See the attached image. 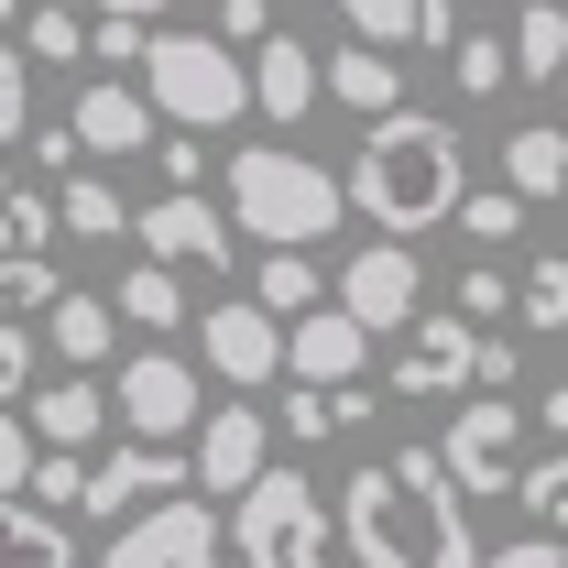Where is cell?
Masks as SVG:
<instances>
[{"instance_id":"obj_4","label":"cell","mask_w":568,"mask_h":568,"mask_svg":"<svg viewBox=\"0 0 568 568\" xmlns=\"http://www.w3.org/2000/svg\"><path fill=\"white\" fill-rule=\"evenodd\" d=\"M142 88H153L164 132H230L241 110H263V88H252V67L230 55V33H153Z\"/></svg>"},{"instance_id":"obj_26","label":"cell","mask_w":568,"mask_h":568,"mask_svg":"<svg viewBox=\"0 0 568 568\" xmlns=\"http://www.w3.org/2000/svg\"><path fill=\"white\" fill-rule=\"evenodd\" d=\"M121 317H132V328H197V317H186V284H175V263H153V252L121 274Z\"/></svg>"},{"instance_id":"obj_16","label":"cell","mask_w":568,"mask_h":568,"mask_svg":"<svg viewBox=\"0 0 568 568\" xmlns=\"http://www.w3.org/2000/svg\"><path fill=\"white\" fill-rule=\"evenodd\" d=\"M284 361H295V383H361V361H372V328H361L351 306L328 295V306L284 317Z\"/></svg>"},{"instance_id":"obj_42","label":"cell","mask_w":568,"mask_h":568,"mask_svg":"<svg viewBox=\"0 0 568 568\" xmlns=\"http://www.w3.org/2000/svg\"><path fill=\"white\" fill-rule=\"evenodd\" d=\"M470 383H481V394H503V383H514V339H493V328H481V351H470Z\"/></svg>"},{"instance_id":"obj_48","label":"cell","mask_w":568,"mask_h":568,"mask_svg":"<svg viewBox=\"0 0 568 568\" xmlns=\"http://www.w3.org/2000/svg\"><path fill=\"white\" fill-rule=\"evenodd\" d=\"M11 11H33V0H0V22H11Z\"/></svg>"},{"instance_id":"obj_45","label":"cell","mask_w":568,"mask_h":568,"mask_svg":"<svg viewBox=\"0 0 568 568\" xmlns=\"http://www.w3.org/2000/svg\"><path fill=\"white\" fill-rule=\"evenodd\" d=\"M416 11H426V44L448 55V44H459V0H416Z\"/></svg>"},{"instance_id":"obj_3","label":"cell","mask_w":568,"mask_h":568,"mask_svg":"<svg viewBox=\"0 0 568 568\" xmlns=\"http://www.w3.org/2000/svg\"><path fill=\"white\" fill-rule=\"evenodd\" d=\"M230 219L263 230V241H317V230L351 219V175L306 164L295 142H241L230 153Z\"/></svg>"},{"instance_id":"obj_37","label":"cell","mask_w":568,"mask_h":568,"mask_svg":"<svg viewBox=\"0 0 568 568\" xmlns=\"http://www.w3.org/2000/svg\"><path fill=\"white\" fill-rule=\"evenodd\" d=\"M33 459H44L33 416H11V405H0V493H33Z\"/></svg>"},{"instance_id":"obj_11","label":"cell","mask_w":568,"mask_h":568,"mask_svg":"<svg viewBox=\"0 0 568 568\" xmlns=\"http://www.w3.org/2000/svg\"><path fill=\"white\" fill-rule=\"evenodd\" d=\"M197 328H209V372H219V383L263 394V383L284 372V317L263 306V295H230V306H209Z\"/></svg>"},{"instance_id":"obj_19","label":"cell","mask_w":568,"mask_h":568,"mask_svg":"<svg viewBox=\"0 0 568 568\" xmlns=\"http://www.w3.org/2000/svg\"><path fill=\"white\" fill-rule=\"evenodd\" d=\"M110 317H121V295H55V306H44V351L67 361V372H88V361H110V339H121V328H110Z\"/></svg>"},{"instance_id":"obj_15","label":"cell","mask_w":568,"mask_h":568,"mask_svg":"<svg viewBox=\"0 0 568 568\" xmlns=\"http://www.w3.org/2000/svg\"><path fill=\"white\" fill-rule=\"evenodd\" d=\"M470 351H481V317H416L405 361H394V394H470Z\"/></svg>"},{"instance_id":"obj_35","label":"cell","mask_w":568,"mask_h":568,"mask_svg":"<svg viewBox=\"0 0 568 568\" xmlns=\"http://www.w3.org/2000/svg\"><path fill=\"white\" fill-rule=\"evenodd\" d=\"M33 503H55V514H88V459H77V448H44V459H33Z\"/></svg>"},{"instance_id":"obj_30","label":"cell","mask_w":568,"mask_h":568,"mask_svg":"<svg viewBox=\"0 0 568 568\" xmlns=\"http://www.w3.org/2000/svg\"><path fill=\"white\" fill-rule=\"evenodd\" d=\"M339 22H351L361 44H383V55L426 44V11H416V0H339Z\"/></svg>"},{"instance_id":"obj_43","label":"cell","mask_w":568,"mask_h":568,"mask_svg":"<svg viewBox=\"0 0 568 568\" xmlns=\"http://www.w3.org/2000/svg\"><path fill=\"white\" fill-rule=\"evenodd\" d=\"M67 153H88V142H77V121H55V132H33V175H67Z\"/></svg>"},{"instance_id":"obj_8","label":"cell","mask_w":568,"mask_h":568,"mask_svg":"<svg viewBox=\"0 0 568 568\" xmlns=\"http://www.w3.org/2000/svg\"><path fill=\"white\" fill-rule=\"evenodd\" d=\"M339 306H351L361 328L383 339V328H416V306H426V263L383 230V241H361L351 263H339Z\"/></svg>"},{"instance_id":"obj_2","label":"cell","mask_w":568,"mask_h":568,"mask_svg":"<svg viewBox=\"0 0 568 568\" xmlns=\"http://www.w3.org/2000/svg\"><path fill=\"white\" fill-rule=\"evenodd\" d=\"M470 197V153L448 121H426V110H383L351 153V209L372 230H394V241H416V230H448Z\"/></svg>"},{"instance_id":"obj_47","label":"cell","mask_w":568,"mask_h":568,"mask_svg":"<svg viewBox=\"0 0 568 568\" xmlns=\"http://www.w3.org/2000/svg\"><path fill=\"white\" fill-rule=\"evenodd\" d=\"M88 11H132V22H153V11H164V0H88Z\"/></svg>"},{"instance_id":"obj_13","label":"cell","mask_w":568,"mask_h":568,"mask_svg":"<svg viewBox=\"0 0 568 568\" xmlns=\"http://www.w3.org/2000/svg\"><path fill=\"white\" fill-rule=\"evenodd\" d=\"M263 448H274L263 405H209V416H197V448H186V459H197V493H252V481L274 470Z\"/></svg>"},{"instance_id":"obj_22","label":"cell","mask_w":568,"mask_h":568,"mask_svg":"<svg viewBox=\"0 0 568 568\" xmlns=\"http://www.w3.org/2000/svg\"><path fill=\"white\" fill-rule=\"evenodd\" d=\"M67 241V197L44 186H0V263H44Z\"/></svg>"},{"instance_id":"obj_49","label":"cell","mask_w":568,"mask_h":568,"mask_svg":"<svg viewBox=\"0 0 568 568\" xmlns=\"http://www.w3.org/2000/svg\"><path fill=\"white\" fill-rule=\"evenodd\" d=\"M0 186H11V175H0Z\"/></svg>"},{"instance_id":"obj_9","label":"cell","mask_w":568,"mask_h":568,"mask_svg":"<svg viewBox=\"0 0 568 568\" xmlns=\"http://www.w3.org/2000/svg\"><path fill=\"white\" fill-rule=\"evenodd\" d=\"M197 481V459H175V437H121L99 470H88V514H142V503H164V493H186Z\"/></svg>"},{"instance_id":"obj_7","label":"cell","mask_w":568,"mask_h":568,"mask_svg":"<svg viewBox=\"0 0 568 568\" xmlns=\"http://www.w3.org/2000/svg\"><path fill=\"white\" fill-rule=\"evenodd\" d=\"M121 437H197V416H209V383L186 372L175 351H142V361H121Z\"/></svg>"},{"instance_id":"obj_18","label":"cell","mask_w":568,"mask_h":568,"mask_svg":"<svg viewBox=\"0 0 568 568\" xmlns=\"http://www.w3.org/2000/svg\"><path fill=\"white\" fill-rule=\"evenodd\" d=\"M0 568H77V536L55 503H22L0 493Z\"/></svg>"},{"instance_id":"obj_5","label":"cell","mask_w":568,"mask_h":568,"mask_svg":"<svg viewBox=\"0 0 568 568\" xmlns=\"http://www.w3.org/2000/svg\"><path fill=\"white\" fill-rule=\"evenodd\" d=\"M230 547H241V568H328L339 514L317 503L306 470H263V481L241 493V514H230Z\"/></svg>"},{"instance_id":"obj_25","label":"cell","mask_w":568,"mask_h":568,"mask_svg":"<svg viewBox=\"0 0 568 568\" xmlns=\"http://www.w3.org/2000/svg\"><path fill=\"white\" fill-rule=\"evenodd\" d=\"M568 67V0H525V22H514V77L525 88H558Z\"/></svg>"},{"instance_id":"obj_38","label":"cell","mask_w":568,"mask_h":568,"mask_svg":"<svg viewBox=\"0 0 568 568\" xmlns=\"http://www.w3.org/2000/svg\"><path fill=\"white\" fill-rule=\"evenodd\" d=\"M448 306H459V317H514V274H493V263H470Z\"/></svg>"},{"instance_id":"obj_41","label":"cell","mask_w":568,"mask_h":568,"mask_svg":"<svg viewBox=\"0 0 568 568\" xmlns=\"http://www.w3.org/2000/svg\"><path fill=\"white\" fill-rule=\"evenodd\" d=\"M219 33H230V44H263V33H274V0H219Z\"/></svg>"},{"instance_id":"obj_21","label":"cell","mask_w":568,"mask_h":568,"mask_svg":"<svg viewBox=\"0 0 568 568\" xmlns=\"http://www.w3.org/2000/svg\"><path fill=\"white\" fill-rule=\"evenodd\" d=\"M22 416H33V437H44V448H88V437L121 416V405H110L99 383H77V372H67V383H44V394H33Z\"/></svg>"},{"instance_id":"obj_23","label":"cell","mask_w":568,"mask_h":568,"mask_svg":"<svg viewBox=\"0 0 568 568\" xmlns=\"http://www.w3.org/2000/svg\"><path fill=\"white\" fill-rule=\"evenodd\" d=\"M503 186H514V197H558V186H568V132H558V121L503 132Z\"/></svg>"},{"instance_id":"obj_31","label":"cell","mask_w":568,"mask_h":568,"mask_svg":"<svg viewBox=\"0 0 568 568\" xmlns=\"http://www.w3.org/2000/svg\"><path fill=\"white\" fill-rule=\"evenodd\" d=\"M448 77H459V88H470V110H481V99H503V88H514V44L459 33V44H448Z\"/></svg>"},{"instance_id":"obj_24","label":"cell","mask_w":568,"mask_h":568,"mask_svg":"<svg viewBox=\"0 0 568 568\" xmlns=\"http://www.w3.org/2000/svg\"><path fill=\"white\" fill-rule=\"evenodd\" d=\"M252 295H263L274 317H306V306H317V295H339V284L317 274V241H274V252H263V274H252Z\"/></svg>"},{"instance_id":"obj_14","label":"cell","mask_w":568,"mask_h":568,"mask_svg":"<svg viewBox=\"0 0 568 568\" xmlns=\"http://www.w3.org/2000/svg\"><path fill=\"white\" fill-rule=\"evenodd\" d=\"M77 142L88 153H110V164H132V153H153L164 142V110H153V88H121V77H99V88H77Z\"/></svg>"},{"instance_id":"obj_17","label":"cell","mask_w":568,"mask_h":568,"mask_svg":"<svg viewBox=\"0 0 568 568\" xmlns=\"http://www.w3.org/2000/svg\"><path fill=\"white\" fill-rule=\"evenodd\" d=\"M252 88H263L274 121H306V110L328 99V55H306L295 33H263V44H252Z\"/></svg>"},{"instance_id":"obj_39","label":"cell","mask_w":568,"mask_h":568,"mask_svg":"<svg viewBox=\"0 0 568 568\" xmlns=\"http://www.w3.org/2000/svg\"><path fill=\"white\" fill-rule=\"evenodd\" d=\"M11 394H33V328L22 317H0V405Z\"/></svg>"},{"instance_id":"obj_6","label":"cell","mask_w":568,"mask_h":568,"mask_svg":"<svg viewBox=\"0 0 568 568\" xmlns=\"http://www.w3.org/2000/svg\"><path fill=\"white\" fill-rule=\"evenodd\" d=\"M99 568H219V514L186 503V493L142 503V514H121V536H110Z\"/></svg>"},{"instance_id":"obj_44","label":"cell","mask_w":568,"mask_h":568,"mask_svg":"<svg viewBox=\"0 0 568 568\" xmlns=\"http://www.w3.org/2000/svg\"><path fill=\"white\" fill-rule=\"evenodd\" d=\"M153 164H164V186H197V175H209V153H197V142H153Z\"/></svg>"},{"instance_id":"obj_29","label":"cell","mask_w":568,"mask_h":568,"mask_svg":"<svg viewBox=\"0 0 568 568\" xmlns=\"http://www.w3.org/2000/svg\"><path fill=\"white\" fill-rule=\"evenodd\" d=\"M88 33H99V22H88V11H67V0H33V11H22V55H33V67L88 55Z\"/></svg>"},{"instance_id":"obj_28","label":"cell","mask_w":568,"mask_h":568,"mask_svg":"<svg viewBox=\"0 0 568 568\" xmlns=\"http://www.w3.org/2000/svg\"><path fill=\"white\" fill-rule=\"evenodd\" d=\"M514 317H525V328H547V339H568V252H547V263H525V274H514Z\"/></svg>"},{"instance_id":"obj_46","label":"cell","mask_w":568,"mask_h":568,"mask_svg":"<svg viewBox=\"0 0 568 568\" xmlns=\"http://www.w3.org/2000/svg\"><path fill=\"white\" fill-rule=\"evenodd\" d=\"M536 416H547V437H568V383H558V394H536Z\"/></svg>"},{"instance_id":"obj_32","label":"cell","mask_w":568,"mask_h":568,"mask_svg":"<svg viewBox=\"0 0 568 568\" xmlns=\"http://www.w3.org/2000/svg\"><path fill=\"white\" fill-rule=\"evenodd\" d=\"M514 503H525L547 536H568V437L547 448V459H536V470H525V481H514Z\"/></svg>"},{"instance_id":"obj_12","label":"cell","mask_w":568,"mask_h":568,"mask_svg":"<svg viewBox=\"0 0 568 568\" xmlns=\"http://www.w3.org/2000/svg\"><path fill=\"white\" fill-rule=\"evenodd\" d=\"M230 230H241V219H230V209H209L197 186H164V197L132 219V241L153 252V263H209V274L230 263Z\"/></svg>"},{"instance_id":"obj_36","label":"cell","mask_w":568,"mask_h":568,"mask_svg":"<svg viewBox=\"0 0 568 568\" xmlns=\"http://www.w3.org/2000/svg\"><path fill=\"white\" fill-rule=\"evenodd\" d=\"M33 132V67H22V44L0 33V142H22Z\"/></svg>"},{"instance_id":"obj_34","label":"cell","mask_w":568,"mask_h":568,"mask_svg":"<svg viewBox=\"0 0 568 568\" xmlns=\"http://www.w3.org/2000/svg\"><path fill=\"white\" fill-rule=\"evenodd\" d=\"M459 219H470V252H503L525 230V197L514 186H481V197H459Z\"/></svg>"},{"instance_id":"obj_40","label":"cell","mask_w":568,"mask_h":568,"mask_svg":"<svg viewBox=\"0 0 568 568\" xmlns=\"http://www.w3.org/2000/svg\"><path fill=\"white\" fill-rule=\"evenodd\" d=\"M481 568H568V536H514V547H493Z\"/></svg>"},{"instance_id":"obj_10","label":"cell","mask_w":568,"mask_h":568,"mask_svg":"<svg viewBox=\"0 0 568 568\" xmlns=\"http://www.w3.org/2000/svg\"><path fill=\"white\" fill-rule=\"evenodd\" d=\"M437 448H448V470H459L470 503L514 493V481H525V459H514V448H525V405H459V426H448Z\"/></svg>"},{"instance_id":"obj_27","label":"cell","mask_w":568,"mask_h":568,"mask_svg":"<svg viewBox=\"0 0 568 568\" xmlns=\"http://www.w3.org/2000/svg\"><path fill=\"white\" fill-rule=\"evenodd\" d=\"M55 197H67V241H121V230L142 219V209H121V186H110V175H67Z\"/></svg>"},{"instance_id":"obj_20","label":"cell","mask_w":568,"mask_h":568,"mask_svg":"<svg viewBox=\"0 0 568 568\" xmlns=\"http://www.w3.org/2000/svg\"><path fill=\"white\" fill-rule=\"evenodd\" d=\"M328 99H339V110H361V121H383V110H405V67H394V55H383V44H339V55H328Z\"/></svg>"},{"instance_id":"obj_33","label":"cell","mask_w":568,"mask_h":568,"mask_svg":"<svg viewBox=\"0 0 568 568\" xmlns=\"http://www.w3.org/2000/svg\"><path fill=\"white\" fill-rule=\"evenodd\" d=\"M67 295V274H55V252L44 263H0V317H44Z\"/></svg>"},{"instance_id":"obj_1","label":"cell","mask_w":568,"mask_h":568,"mask_svg":"<svg viewBox=\"0 0 568 568\" xmlns=\"http://www.w3.org/2000/svg\"><path fill=\"white\" fill-rule=\"evenodd\" d=\"M339 547L361 568H481L470 547V503L448 448H394V459H361L339 481Z\"/></svg>"}]
</instances>
